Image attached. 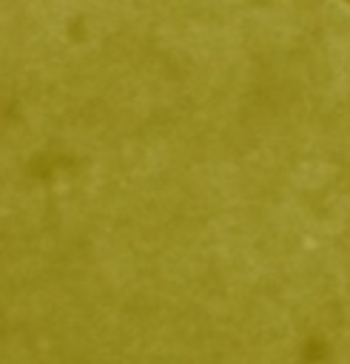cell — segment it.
Segmentation results:
<instances>
[{
    "label": "cell",
    "instance_id": "obj_1",
    "mask_svg": "<svg viewBox=\"0 0 350 364\" xmlns=\"http://www.w3.org/2000/svg\"><path fill=\"white\" fill-rule=\"evenodd\" d=\"M347 3H350V0H347Z\"/></svg>",
    "mask_w": 350,
    "mask_h": 364
}]
</instances>
